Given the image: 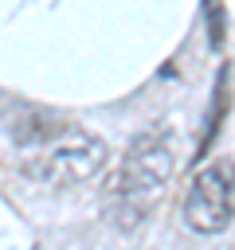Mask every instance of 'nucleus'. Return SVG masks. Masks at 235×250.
I'll use <instances>...</instances> for the list:
<instances>
[{"instance_id":"nucleus-3","label":"nucleus","mask_w":235,"mask_h":250,"mask_svg":"<svg viewBox=\"0 0 235 250\" xmlns=\"http://www.w3.org/2000/svg\"><path fill=\"white\" fill-rule=\"evenodd\" d=\"M235 219V160L204 164L184 195V223L196 234H219Z\"/></svg>"},{"instance_id":"nucleus-2","label":"nucleus","mask_w":235,"mask_h":250,"mask_svg":"<svg viewBox=\"0 0 235 250\" xmlns=\"http://www.w3.org/2000/svg\"><path fill=\"white\" fill-rule=\"evenodd\" d=\"M110 160V148L102 137L67 125L59 137H51L43 148H35L31 160H24V172L43 184H82L98 176Z\"/></svg>"},{"instance_id":"nucleus-1","label":"nucleus","mask_w":235,"mask_h":250,"mask_svg":"<svg viewBox=\"0 0 235 250\" xmlns=\"http://www.w3.org/2000/svg\"><path fill=\"white\" fill-rule=\"evenodd\" d=\"M176 168V152H172V133L161 129V133H145L129 145L118 176L110 180L106 188V211H110V223L121 227V230H137L153 203L161 199L168 176Z\"/></svg>"},{"instance_id":"nucleus-4","label":"nucleus","mask_w":235,"mask_h":250,"mask_svg":"<svg viewBox=\"0 0 235 250\" xmlns=\"http://www.w3.org/2000/svg\"><path fill=\"white\" fill-rule=\"evenodd\" d=\"M67 125H70V121H67L63 113L47 109V105H35V102L0 94V133H4L12 145L27 148V152L43 148V145H47L51 137H59Z\"/></svg>"},{"instance_id":"nucleus-5","label":"nucleus","mask_w":235,"mask_h":250,"mask_svg":"<svg viewBox=\"0 0 235 250\" xmlns=\"http://www.w3.org/2000/svg\"><path fill=\"white\" fill-rule=\"evenodd\" d=\"M208 4V20H212V47H219L223 43V4H215V0H204Z\"/></svg>"}]
</instances>
